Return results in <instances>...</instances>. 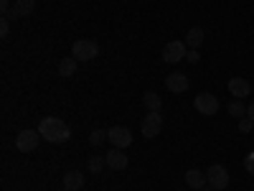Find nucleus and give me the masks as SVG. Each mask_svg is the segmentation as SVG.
<instances>
[{
	"label": "nucleus",
	"instance_id": "nucleus-24",
	"mask_svg": "<svg viewBox=\"0 0 254 191\" xmlns=\"http://www.w3.org/2000/svg\"><path fill=\"white\" fill-rule=\"evenodd\" d=\"M10 0H0V13H3V15H10Z\"/></svg>",
	"mask_w": 254,
	"mask_h": 191
},
{
	"label": "nucleus",
	"instance_id": "nucleus-17",
	"mask_svg": "<svg viewBox=\"0 0 254 191\" xmlns=\"http://www.w3.org/2000/svg\"><path fill=\"white\" fill-rule=\"evenodd\" d=\"M142 102H145V107L150 110V112H160L163 99L158 97V92H145V95H142Z\"/></svg>",
	"mask_w": 254,
	"mask_h": 191
},
{
	"label": "nucleus",
	"instance_id": "nucleus-12",
	"mask_svg": "<svg viewBox=\"0 0 254 191\" xmlns=\"http://www.w3.org/2000/svg\"><path fill=\"white\" fill-rule=\"evenodd\" d=\"M33 10H36V0H15L10 15H3V18H28Z\"/></svg>",
	"mask_w": 254,
	"mask_h": 191
},
{
	"label": "nucleus",
	"instance_id": "nucleus-10",
	"mask_svg": "<svg viewBox=\"0 0 254 191\" xmlns=\"http://www.w3.org/2000/svg\"><path fill=\"white\" fill-rule=\"evenodd\" d=\"M165 87L171 90V92H176V95H181V92H186V90H188V77H186V74H181V72L168 74V77H165Z\"/></svg>",
	"mask_w": 254,
	"mask_h": 191
},
{
	"label": "nucleus",
	"instance_id": "nucleus-22",
	"mask_svg": "<svg viewBox=\"0 0 254 191\" xmlns=\"http://www.w3.org/2000/svg\"><path fill=\"white\" fill-rule=\"evenodd\" d=\"M244 168H247V174L254 176V153H249V156L244 158Z\"/></svg>",
	"mask_w": 254,
	"mask_h": 191
},
{
	"label": "nucleus",
	"instance_id": "nucleus-6",
	"mask_svg": "<svg viewBox=\"0 0 254 191\" xmlns=\"http://www.w3.org/2000/svg\"><path fill=\"white\" fill-rule=\"evenodd\" d=\"M206 179H208V186H211V189H216V191H221V189L229 186V171H226L224 166H219V163L208 166Z\"/></svg>",
	"mask_w": 254,
	"mask_h": 191
},
{
	"label": "nucleus",
	"instance_id": "nucleus-20",
	"mask_svg": "<svg viewBox=\"0 0 254 191\" xmlns=\"http://www.w3.org/2000/svg\"><path fill=\"white\" fill-rule=\"evenodd\" d=\"M104 140H107V130H92V135H89V143H92L94 148H99Z\"/></svg>",
	"mask_w": 254,
	"mask_h": 191
},
{
	"label": "nucleus",
	"instance_id": "nucleus-3",
	"mask_svg": "<svg viewBox=\"0 0 254 191\" xmlns=\"http://www.w3.org/2000/svg\"><path fill=\"white\" fill-rule=\"evenodd\" d=\"M160 130H163V117H160V112H147V115L142 117V122H140L142 138H158Z\"/></svg>",
	"mask_w": 254,
	"mask_h": 191
},
{
	"label": "nucleus",
	"instance_id": "nucleus-18",
	"mask_svg": "<svg viewBox=\"0 0 254 191\" xmlns=\"http://www.w3.org/2000/svg\"><path fill=\"white\" fill-rule=\"evenodd\" d=\"M229 115H231V117H237V120L247 117V107L242 104V99H234V102H229Z\"/></svg>",
	"mask_w": 254,
	"mask_h": 191
},
{
	"label": "nucleus",
	"instance_id": "nucleus-14",
	"mask_svg": "<svg viewBox=\"0 0 254 191\" xmlns=\"http://www.w3.org/2000/svg\"><path fill=\"white\" fill-rule=\"evenodd\" d=\"M84 186V176L79 171H66L64 174V189L66 191H79Z\"/></svg>",
	"mask_w": 254,
	"mask_h": 191
},
{
	"label": "nucleus",
	"instance_id": "nucleus-1",
	"mask_svg": "<svg viewBox=\"0 0 254 191\" xmlns=\"http://www.w3.org/2000/svg\"><path fill=\"white\" fill-rule=\"evenodd\" d=\"M38 133L44 140L49 143H66L71 138V130H69V125L59 120V117H44L38 122Z\"/></svg>",
	"mask_w": 254,
	"mask_h": 191
},
{
	"label": "nucleus",
	"instance_id": "nucleus-27",
	"mask_svg": "<svg viewBox=\"0 0 254 191\" xmlns=\"http://www.w3.org/2000/svg\"><path fill=\"white\" fill-rule=\"evenodd\" d=\"M201 191H216V189H211V186H203V189H201Z\"/></svg>",
	"mask_w": 254,
	"mask_h": 191
},
{
	"label": "nucleus",
	"instance_id": "nucleus-19",
	"mask_svg": "<svg viewBox=\"0 0 254 191\" xmlns=\"http://www.w3.org/2000/svg\"><path fill=\"white\" fill-rule=\"evenodd\" d=\"M87 166H89V171H92V174H99L102 168L107 166V158H104V156H92Z\"/></svg>",
	"mask_w": 254,
	"mask_h": 191
},
{
	"label": "nucleus",
	"instance_id": "nucleus-2",
	"mask_svg": "<svg viewBox=\"0 0 254 191\" xmlns=\"http://www.w3.org/2000/svg\"><path fill=\"white\" fill-rule=\"evenodd\" d=\"M71 54H74L76 61H92L99 54V46L94 44V41H89V38H79V41H74Z\"/></svg>",
	"mask_w": 254,
	"mask_h": 191
},
{
	"label": "nucleus",
	"instance_id": "nucleus-4",
	"mask_svg": "<svg viewBox=\"0 0 254 191\" xmlns=\"http://www.w3.org/2000/svg\"><path fill=\"white\" fill-rule=\"evenodd\" d=\"M193 107H196L201 115L211 117V115H216V112H219V97H214L211 92H201V95L193 99Z\"/></svg>",
	"mask_w": 254,
	"mask_h": 191
},
{
	"label": "nucleus",
	"instance_id": "nucleus-21",
	"mask_svg": "<svg viewBox=\"0 0 254 191\" xmlns=\"http://www.w3.org/2000/svg\"><path fill=\"white\" fill-rule=\"evenodd\" d=\"M252 125H254L252 117H242L239 120V133H252Z\"/></svg>",
	"mask_w": 254,
	"mask_h": 191
},
{
	"label": "nucleus",
	"instance_id": "nucleus-8",
	"mask_svg": "<svg viewBox=\"0 0 254 191\" xmlns=\"http://www.w3.org/2000/svg\"><path fill=\"white\" fill-rule=\"evenodd\" d=\"M107 140L112 143V148H127L132 143V133L127 127H110L107 130Z\"/></svg>",
	"mask_w": 254,
	"mask_h": 191
},
{
	"label": "nucleus",
	"instance_id": "nucleus-26",
	"mask_svg": "<svg viewBox=\"0 0 254 191\" xmlns=\"http://www.w3.org/2000/svg\"><path fill=\"white\" fill-rule=\"evenodd\" d=\"M247 117H252V120H254V102H252L249 107H247Z\"/></svg>",
	"mask_w": 254,
	"mask_h": 191
},
{
	"label": "nucleus",
	"instance_id": "nucleus-25",
	"mask_svg": "<svg viewBox=\"0 0 254 191\" xmlns=\"http://www.w3.org/2000/svg\"><path fill=\"white\" fill-rule=\"evenodd\" d=\"M8 31H10V26H8V18H3V20H0V36H8Z\"/></svg>",
	"mask_w": 254,
	"mask_h": 191
},
{
	"label": "nucleus",
	"instance_id": "nucleus-9",
	"mask_svg": "<svg viewBox=\"0 0 254 191\" xmlns=\"http://www.w3.org/2000/svg\"><path fill=\"white\" fill-rule=\"evenodd\" d=\"M229 92H231V97H237V99L249 97V92H252V84H249L244 77H234V79H229Z\"/></svg>",
	"mask_w": 254,
	"mask_h": 191
},
{
	"label": "nucleus",
	"instance_id": "nucleus-16",
	"mask_svg": "<svg viewBox=\"0 0 254 191\" xmlns=\"http://www.w3.org/2000/svg\"><path fill=\"white\" fill-rule=\"evenodd\" d=\"M76 74V59L69 56V59H61L59 61V77H74Z\"/></svg>",
	"mask_w": 254,
	"mask_h": 191
},
{
	"label": "nucleus",
	"instance_id": "nucleus-23",
	"mask_svg": "<svg viewBox=\"0 0 254 191\" xmlns=\"http://www.w3.org/2000/svg\"><path fill=\"white\" fill-rule=\"evenodd\" d=\"M186 59H188L190 64H198V59H201V56H198V49H190V51L186 54Z\"/></svg>",
	"mask_w": 254,
	"mask_h": 191
},
{
	"label": "nucleus",
	"instance_id": "nucleus-13",
	"mask_svg": "<svg viewBox=\"0 0 254 191\" xmlns=\"http://www.w3.org/2000/svg\"><path fill=\"white\" fill-rule=\"evenodd\" d=\"M104 158H107V166L115 168V171H122V168L127 166V156L122 153V148H112V151L104 156Z\"/></svg>",
	"mask_w": 254,
	"mask_h": 191
},
{
	"label": "nucleus",
	"instance_id": "nucleus-5",
	"mask_svg": "<svg viewBox=\"0 0 254 191\" xmlns=\"http://www.w3.org/2000/svg\"><path fill=\"white\" fill-rule=\"evenodd\" d=\"M188 46H186V41H168V44L163 46V61H168V64H178V61H183L186 59V51Z\"/></svg>",
	"mask_w": 254,
	"mask_h": 191
},
{
	"label": "nucleus",
	"instance_id": "nucleus-7",
	"mask_svg": "<svg viewBox=\"0 0 254 191\" xmlns=\"http://www.w3.org/2000/svg\"><path fill=\"white\" fill-rule=\"evenodd\" d=\"M38 140H41V133H36V130H20L18 138H15V148L20 153H31V151L38 148Z\"/></svg>",
	"mask_w": 254,
	"mask_h": 191
},
{
	"label": "nucleus",
	"instance_id": "nucleus-11",
	"mask_svg": "<svg viewBox=\"0 0 254 191\" xmlns=\"http://www.w3.org/2000/svg\"><path fill=\"white\" fill-rule=\"evenodd\" d=\"M186 184H188V189H193V191H201L206 184H208V179H206V174L203 171H198V168H188L186 171Z\"/></svg>",
	"mask_w": 254,
	"mask_h": 191
},
{
	"label": "nucleus",
	"instance_id": "nucleus-15",
	"mask_svg": "<svg viewBox=\"0 0 254 191\" xmlns=\"http://www.w3.org/2000/svg\"><path fill=\"white\" fill-rule=\"evenodd\" d=\"M201 44H203V28L193 26V28L186 33V46H188V49H198Z\"/></svg>",
	"mask_w": 254,
	"mask_h": 191
}]
</instances>
